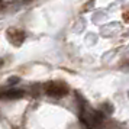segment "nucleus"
Here are the masks:
<instances>
[{
    "label": "nucleus",
    "mask_w": 129,
    "mask_h": 129,
    "mask_svg": "<svg viewBox=\"0 0 129 129\" xmlns=\"http://www.w3.org/2000/svg\"><path fill=\"white\" fill-rule=\"evenodd\" d=\"M44 91L51 97H64L68 94V87L62 81H48L44 84Z\"/></svg>",
    "instance_id": "1"
},
{
    "label": "nucleus",
    "mask_w": 129,
    "mask_h": 129,
    "mask_svg": "<svg viewBox=\"0 0 129 129\" xmlns=\"http://www.w3.org/2000/svg\"><path fill=\"white\" fill-rule=\"evenodd\" d=\"M7 39L10 41V44H13L15 47H19L22 45V42L25 41V32L20 29H16V28H12V29L7 30Z\"/></svg>",
    "instance_id": "2"
},
{
    "label": "nucleus",
    "mask_w": 129,
    "mask_h": 129,
    "mask_svg": "<svg viewBox=\"0 0 129 129\" xmlns=\"http://www.w3.org/2000/svg\"><path fill=\"white\" fill-rule=\"evenodd\" d=\"M123 19H125L126 22H129V10H125V13H123Z\"/></svg>",
    "instance_id": "3"
},
{
    "label": "nucleus",
    "mask_w": 129,
    "mask_h": 129,
    "mask_svg": "<svg viewBox=\"0 0 129 129\" xmlns=\"http://www.w3.org/2000/svg\"><path fill=\"white\" fill-rule=\"evenodd\" d=\"M0 5H2V0H0Z\"/></svg>",
    "instance_id": "4"
}]
</instances>
